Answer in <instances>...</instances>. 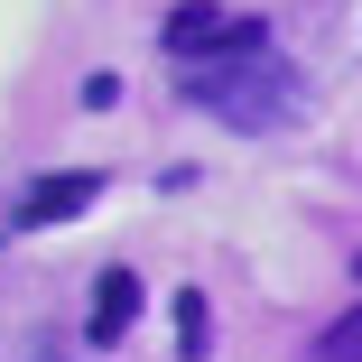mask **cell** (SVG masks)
I'll list each match as a JSON object with an SVG mask.
<instances>
[{"mask_svg":"<svg viewBox=\"0 0 362 362\" xmlns=\"http://www.w3.org/2000/svg\"><path fill=\"white\" fill-rule=\"evenodd\" d=\"M139 325V279L130 269H103L93 279V307H84V344H121Z\"/></svg>","mask_w":362,"mask_h":362,"instance_id":"277c9868","label":"cell"},{"mask_svg":"<svg viewBox=\"0 0 362 362\" xmlns=\"http://www.w3.org/2000/svg\"><path fill=\"white\" fill-rule=\"evenodd\" d=\"M103 195V177L93 168H65V177H28L19 195H10V233L28 242V233H47V223H75V214Z\"/></svg>","mask_w":362,"mask_h":362,"instance_id":"3957f363","label":"cell"},{"mask_svg":"<svg viewBox=\"0 0 362 362\" xmlns=\"http://www.w3.org/2000/svg\"><path fill=\"white\" fill-rule=\"evenodd\" d=\"M168 316H177V353H186V362H204V353H214V307H204V288H177Z\"/></svg>","mask_w":362,"mask_h":362,"instance_id":"5b68a950","label":"cell"},{"mask_svg":"<svg viewBox=\"0 0 362 362\" xmlns=\"http://www.w3.org/2000/svg\"><path fill=\"white\" fill-rule=\"evenodd\" d=\"M186 103L233 121V130H279V121L307 112V84H298V65H279L260 47V56H233V65H186Z\"/></svg>","mask_w":362,"mask_h":362,"instance_id":"6da1fadb","label":"cell"},{"mask_svg":"<svg viewBox=\"0 0 362 362\" xmlns=\"http://www.w3.org/2000/svg\"><path fill=\"white\" fill-rule=\"evenodd\" d=\"M316 362H362V307H344V316L316 334Z\"/></svg>","mask_w":362,"mask_h":362,"instance_id":"8992f818","label":"cell"},{"mask_svg":"<svg viewBox=\"0 0 362 362\" xmlns=\"http://www.w3.org/2000/svg\"><path fill=\"white\" fill-rule=\"evenodd\" d=\"M158 47H168L177 65H233V56H260V47H269V19L214 10V0H186V10H168Z\"/></svg>","mask_w":362,"mask_h":362,"instance_id":"7a4b0ae2","label":"cell"}]
</instances>
